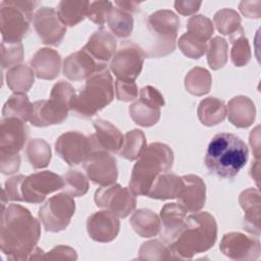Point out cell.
Masks as SVG:
<instances>
[{"label": "cell", "mask_w": 261, "mask_h": 261, "mask_svg": "<svg viewBox=\"0 0 261 261\" xmlns=\"http://www.w3.org/2000/svg\"><path fill=\"white\" fill-rule=\"evenodd\" d=\"M40 237V222L29 209L10 204L2 210L0 247L8 260H30Z\"/></svg>", "instance_id": "obj_1"}, {"label": "cell", "mask_w": 261, "mask_h": 261, "mask_svg": "<svg viewBox=\"0 0 261 261\" xmlns=\"http://www.w3.org/2000/svg\"><path fill=\"white\" fill-rule=\"evenodd\" d=\"M217 239L215 218L208 212H195L187 216L185 225L168 249L171 258L191 259L213 247Z\"/></svg>", "instance_id": "obj_2"}, {"label": "cell", "mask_w": 261, "mask_h": 261, "mask_svg": "<svg viewBox=\"0 0 261 261\" xmlns=\"http://www.w3.org/2000/svg\"><path fill=\"white\" fill-rule=\"evenodd\" d=\"M248 157L245 142L233 134L219 133L210 141L204 161L210 174L231 179L246 165Z\"/></svg>", "instance_id": "obj_3"}, {"label": "cell", "mask_w": 261, "mask_h": 261, "mask_svg": "<svg viewBox=\"0 0 261 261\" xmlns=\"http://www.w3.org/2000/svg\"><path fill=\"white\" fill-rule=\"evenodd\" d=\"M172 164L171 148L160 142L151 143L134 165L128 188L136 196H147L157 176L167 172Z\"/></svg>", "instance_id": "obj_4"}, {"label": "cell", "mask_w": 261, "mask_h": 261, "mask_svg": "<svg viewBox=\"0 0 261 261\" xmlns=\"http://www.w3.org/2000/svg\"><path fill=\"white\" fill-rule=\"evenodd\" d=\"M63 177L52 171L44 170L28 176H12L5 181L3 190L9 201L39 204L49 194L63 189Z\"/></svg>", "instance_id": "obj_5"}, {"label": "cell", "mask_w": 261, "mask_h": 261, "mask_svg": "<svg viewBox=\"0 0 261 261\" xmlns=\"http://www.w3.org/2000/svg\"><path fill=\"white\" fill-rule=\"evenodd\" d=\"M113 98V80L106 68L87 80L84 88L73 98L70 111L77 117L90 118L110 104Z\"/></svg>", "instance_id": "obj_6"}, {"label": "cell", "mask_w": 261, "mask_h": 261, "mask_svg": "<svg viewBox=\"0 0 261 261\" xmlns=\"http://www.w3.org/2000/svg\"><path fill=\"white\" fill-rule=\"evenodd\" d=\"M150 42L142 48L146 57L159 58L172 53L179 29V19L174 12L167 9L150 14L146 21Z\"/></svg>", "instance_id": "obj_7"}, {"label": "cell", "mask_w": 261, "mask_h": 261, "mask_svg": "<svg viewBox=\"0 0 261 261\" xmlns=\"http://www.w3.org/2000/svg\"><path fill=\"white\" fill-rule=\"evenodd\" d=\"M75 95L76 93L69 83L64 81L56 83L48 100H39L33 103L30 122L38 127L62 123L68 116L70 104Z\"/></svg>", "instance_id": "obj_8"}, {"label": "cell", "mask_w": 261, "mask_h": 261, "mask_svg": "<svg viewBox=\"0 0 261 261\" xmlns=\"http://www.w3.org/2000/svg\"><path fill=\"white\" fill-rule=\"evenodd\" d=\"M39 2L3 0L0 3V27L2 42L21 43L27 35L33 12Z\"/></svg>", "instance_id": "obj_9"}, {"label": "cell", "mask_w": 261, "mask_h": 261, "mask_svg": "<svg viewBox=\"0 0 261 261\" xmlns=\"http://www.w3.org/2000/svg\"><path fill=\"white\" fill-rule=\"evenodd\" d=\"M74 211L73 198L64 192L49 198L39 209L38 215L47 231L58 232L68 226Z\"/></svg>", "instance_id": "obj_10"}, {"label": "cell", "mask_w": 261, "mask_h": 261, "mask_svg": "<svg viewBox=\"0 0 261 261\" xmlns=\"http://www.w3.org/2000/svg\"><path fill=\"white\" fill-rule=\"evenodd\" d=\"M94 199L98 207L110 211L118 218L128 216L137 206V198L132 190L118 184L101 187L95 192Z\"/></svg>", "instance_id": "obj_11"}, {"label": "cell", "mask_w": 261, "mask_h": 261, "mask_svg": "<svg viewBox=\"0 0 261 261\" xmlns=\"http://www.w3.org/2000/svg\"><path fill=\"white\" fill-rule=\"evenodd\" d=\"M145 58L141 46L126 42L116 50L110 61V69L117 80L135 81L142 71Z\"/></svg>", "instance_id": "obj_12"}, {"label": "cell", "mask_w": 261, "mask_h": 261, "mask_svg": "<svg viewBox=\"0 0 261 261\" xmlns=\"http://www.w3.org/2000/svg\"><path fill=\"white\" fill-rule=\"evenodd\" d=\"M162 94L152 86H146L139 93V100L129 108V115L135 123L141 126H152L160 118V108L164 106Z\"/></svg>", "instance_id": "obj_13"}, {"label": "cell", "mask_w": 261, "mask_h": 261, "mask_svg": "<svg viewBox=\"0 0 261 261\" xmlns=\"http://www.w3.org/2000/svg\"><path fill=\"white\" fill-rule=\"evenodd\" d=\"M55 151L68 165L73 166L84 163L93 149L90 137L76 130H69L58 137L55 142Z\"/></svg>", "instance_id": "obj_14"}, {"label": "cell", "mask_w": 261, "mask_h": 261, "mask_svg": "<svg viewBox=\"0 0 261 261\" xmlns=\"http://www.w3.org/2000/svg\"><path fill=\"white\" fill-rule=\"evenodd\" d=\"M87 177L101 187L115 182L118 175L116 159L106 151H93L84 162Z\"/></svg>", "instance_id": "obj_15"}, {"label": "cell", "mask_w": 261, "mask_h": 261, "mask_svg": "<svg viewBox=\"0 0 261 261\" xmlns=\"http://www.w3.org/2000/svg\"><path fill=\"white\" fill-rule=\"evenodd\" d=\"M34 29L42 43L57 46L66 34V27L53 7H41L34 15Z\"/></svg>", "instance_id": "obj_16"}, {"label": "cell", "mask_w": 261, "mask_h": 261, "mask_svg": "<svg viewBox=\"0 0 261 261\" xmlns=\"http://www.w3.org/2000/svg\"><path fill=\"white\" fill-rule=\"evenodd\" d=\"M219 249L225 256L233 260L257 259L261 252L258 237H249L242 232L225 233Z\"/></svg>", "instance_id": "obj_17"}, {"label": "cell", "mask_w": 261, "mask_h": 261, "mask_svg": "<svg viewBox=\"0 0 261 261\" xmlns=\"http://www.w3.org/2000/svg\"><path fill=\"white\" fill-rule=\"evenodd\" d=\"M29 138L25 121L17 117H2L0 125V155H14L24 146Z\"/></svg>", "instance_id": "obj_18"}, {"label": "cell", "mask_w": 261, "mask_h": 261, "mask_svg": "<svg viewBox=\"0 0 261 261\" xmlns=\"http://www.w3.org/2000/svg\"><path fill=\"white\" fill-rule=\"evenodd\" d=\"M181 187L176 196L177 204L186 212L200 211L206 201V186L201 177L194 174L181 176Z\"/></svg>", "instance_id": "obj_19"}, {"label": "cell", "mask_w": 261, "mask_h": 261, "mask_svg": "<svg viewBox=\"0 0 261 261\" xmlns=\"http://www.w3.org/2000/svg\"><path fill=\"white\" fill-rule=\"evenodd\" d=\"M106 66L99 64L83 48L70 55L63 61V74L70 81L88 80L93 74L103 71Z\"/></svg>", "instance_id": "obj_20"}, {"label": "cell", "mask_w": 261, "mask_h": 261, "mask_svg": "<svg viewBox=\"0 0 261 261\" xmlns=\"http://www.w3.org/2000/svg\"><path fill=\"white\" fill-rule=\"evenodd\" d=\"M119 227L118 217L105 209L91 214L87 219L88 234L99 243L113 241L119 232Z\"/></svg>", "instance_id": "obj_21"}, {"label": "cell", "mask_w": 261, "mask_h": 261, "mask_svg": "<svg viewBox=\"0 0 261 261\" xmlns=\"http://www.w3.org/2000/svg\"><path fill=\"white\" fill-rule=\"evenodd\" d=\"M95 133L90 137L93 151L118 152L122 146L124 136L111 122L104 119L94 120Z\"/></svg>", "instance_id": "obj_22"}, {"label": "cell", "mask_w": 261, "mask_h": 261, "mask_svg": "<svg viewBox=\"0 0 261 261\" xmlns=\"http://www.w3.org/2000/svg\"><path fill=\"white\" fill-rule=\"evenodd\" d=\"M187 212L177 203H167L160 211V238L169 245L181 231Z\"/></svg>", "instance_id": "obj_23"}, {"label": "cell", "mask_w": 261, "mask_h": 261, "mask_svg": "<svg viewBox=\"0 0 261 261\" xmlns=\"http://www.w3.org/2000/svg\"><path fill=\"white\" fill-rule=\"evenodd\" d=\"M99 64L106 66L116 52V40L114 36L101 28L90 37L88 43L83 47Z\"/></svg>", "instance_id": "obj_24"}, {"label": "cell", "mask_w": 261, "mask_h": 261, "mask_svg": "<svg viewBox=\"0 0 261 261\" xmlns=\"http://www.w3.org/2000/svg\"><path fill=\"white\" fill-rule=\"evenodd\" d=\"M31 66L37 77L54 80L60 71L61 57L54 49L41 48L31 59Z\"/></svg>", "instance_id": "obj_25"}, {"label": "cell", "mask_w": 261, "mask_h": 261, "mask_svg": "<svg viewBox=\"0 0 261 261\" xmlns=\"http://www.w3.org/2000/svg\"><path fill=\"white\" fill-rule=\"evenodd\" d=\"M240 204L245 211L243 227L251 234H260V195L255 189H247L240 195Z\"/></svg>", "instance_id": "obj_26"}, {"label": "cell", "mask_w": 261, "mask_h": 261, "mask_svg": "<svg viewBox=\"0 0 261 261\" xmlns=\"http://www.w3.org/2000/svg\"><path fill=\"white\" fill-rule=\"evenodd\" d=\"M228 120L237 127L250 126L256 114V108L253 101L246 96H237L232 98L226 107Z\"/></svg>", "instance_id": "obj_27"}, {"label": "cell", "mask_w": 261, "mask_h": 261, "mask_svg": "<svg viewBox=\"0 0 261 261\" xmlns=\"http://www.w3.org/2000/svg\"><path fill=\"white\" fill-rule=\"evenodd\" d=\"M181 184V176L169 172L161 173L153 182L147 196L156 200L174 199L180 190Z\"/></svg>", "instance_id": "obj_28"}, {"label": "cell", "mask_w": 261, "mask_h": 261, "mask_svg": "<svg viewBox=\"0 0 261 261\" xmlns=\"http://www.w3.org/2000/svg\"><path fill=\"white\" fill-rule=\"evenodd\" d=\"M130 225L142 238H152L159 233L160 219L150 209H139L130 217Z\"/></svg>", "instance_id": "obj_29"}, {"label": "cell", "mask_w": 261, "mask_h": 261, "mask_svg": "<svg viewBox=\"0 0 261 261\" xmlns=\"http://www.w3.org/2000/svg\"><path fill=\"white\" fill-rule=\"evenodd\" d=\"M197 113L200 121L204 125L212 126L224 120L226 116V106L220 99L208 97L200 102Z\"/></svg>", "instance_id": "obj_30"}, {"label": "cell", "mask_w": 261, "mask_h": 261, "mask_svg": "<svg viewBox=\"0 0 261 261\" xmlns=\"http://www.w3.org/2000/svg\"><path fill=\"white\" fill-rule=\"evenodd\" d=\"M89 1H60L57 6V13L66 27H73L87 17Z\"/></svg>", "instance_id": "obj_31"}, {"label": "cell", "mask_w": 261, "mask_h": 261, "mask_svg": "<svg viewBox=\"0 0 261 261\" xmlns=\"http://www.w3.org/2000/svg\"><path fill=\"white\" fill-rule=\"evenodd\" d=\"M34 70L28 65H15L6 72L7 86L14 93L25 94L34 84Z\"/></svg>", "instance_id": "obj_32"}, {"label": "cell", "mask_w": 261, "mask_h": 261, "mask_svg": "<svg viewBox=\"0 0 261 261\" xmlns=\"http://www.w3.org/2000/svg\"><path fill=\"white\" fill-rule=\"evenodd\" d=\"M32 113L33 103L23 93L12 94L2 109V117H17L23 121H30Z\"/></svg>", "instance_id": "obj_33"}, {"label": "cell", "mask_w": 261, "mask_h": 261, "mask_svg": "<svg viewBox=\"0 0 261 261\" xmlns=\"http://www.w3.org/2000/svg\"><path fill=\"white\" fill-rule=\"evenodd\" d=\"M146 147L147 141L145 134L138 128H135L124 135L123 143L118 153L121 157L133 161L141 156Z\"/></svg>", "instance_id": "obj_34"}, {"label": "cell", "mask_w": 261, "mask_h": 261, "mask_svg": "<svg viewBox=\"0 0 261 261\" xmlns=\"http://www.w3.org/2000/svg\"><path fill=\"white\" fill-rule=\"evenodd\" d=\"M107 24L113 36L124 39L133 33L134 18L130 13L113 7L107 18Z\"/></svg>", "instance_id": "obj_35"}, {"label": "cell", "mask_w": 261, "mask_h": 261, "mask_svg": "<svg viewBox=\"0 0 261 261\" xmlns=\"http://www.w3.org/2000/svg\"><path fill=\"white\" fill-rule=\"evenodd\" d=\"M212 77L209 71L202 67H194L185 77V87L195 96H203L210 91Z\"/></svg>", "instance_id": "obj_36"}, {"label": "cell", "mask_w": 261, "mask_h": 261, "mask_svg": "<svg viewBox=\"0 0 261 261\" xmlns=\"http://www.w3.org/2000/svg\"><path fill=\"white\" fill-rule=\"evenodd\" d=\"M25 155L33 168H45L51 160L50 145L43 139H33L27 146Z\"/></svg>", "instance_id": "obj_37"}, {"label": "cell", "mask_w": 261, "mask_h": 261, "mask_svg": "<svg viewBox=\"0 0 261 261\" xmlns=\"http://www.w3.org/2000/svg\"><path fill=\"white\" fill-rule=\"evenodd\" d=\"M229 41L232 44L230 50V59L236 66H244L251 59V50L248 39L245 37L243 28L233 35L229 36Z\"/></svg>", "instance_id": "obj_38"}, {"label": "cell", "mask_w": 261, "mask_h": 261, "mask_svg": "<svg viewBox=\"0 0 261 261\" xmlns=\"http://www.w3.org/2000/svg\"><path fill=\"white\" fill-rule=\"evenodd\" d=\"M214 28L212 21L204 15L192 16L187 22V35L191 38L206 43L210 40L213 35Z\"/></svg>", "instance_id": "obj_39"}, {"label": "cell", "mask_w": 261, "mask_h": 261, "mask_svg": "<svg viewBox=\"0 0 261 261\" xmlns=\"http://www.w3.org/2000/svg\"><path fill=\"white\" fill-rule=\"evenodd\" d=\"M213 20L216 29L222 35L231 36L242 29L241 17L239 13L230 8H223L217 11Z\"/></svg>", "instance_id": "obj_40"}, {"label": "cell", "mask_w": 261, "mask_h": 261, "mask_svg": "<svg viewBox=\"0 0 261 261\" xmlns=\"http://www.w3.org/2000/svg\"><path fill=\"white\" fill-rule=\"evenodd\" d=\"M207 60L213 70L223 67L227 61V42L221 37H215L210 40L207 46Z\"/></svg>", "instance_id": "obj_41"}, {"label": "cell", "mask_w": 261, "mask_h": 261, "mask_svg": "<svg viewBox=\"0 0 261 261\" xmlns=\"http://www.w3.org/2000/svg\"><path fill=\"white\" fill-rule=\"evenodd\" d=\"M63 190L71 197H82L89 190L87 176L77 169H69L63 176Z\"/></svg>", "instance_id": "obj_42"}, {"label": "cell", "mask_w": 261, "mask_h": 261, "mask_svg": "<svg viewBox=\"0 0 261 261\" xmlns=\"http://www.w3.org/2000/svg\"><path fill=\"white\" fill-rule=\"evenodd\" d=\"M1 64L2 68H11L18 65L23 59V49L21 43L1 44Z\"/></svg>", "instance_id": "obj_43"}, {"label": "cell", "mask_w": 261, "mask_h": 261, "mask_svg": "<svg viewBox=\"0 0 261 261\" xmlns=\"http://www.w3.org/2000/svg\"><path fill=\"white\" fill-rule=\"evenodd\" d=\"M140 259H171L168 246H164L160 241L153 240L146 242L139 250Z\"/></svg>", "instance_id": "obj_44"}, {"label": "cell", "mask_w": 261, "mask_h": 261, "mask_svg": "<svg viewBox=\"0 0 261 261\" xmlns=\"http://www.w3.org/2000/svg\"><path fill=\"white\" fill-rule=\"evenodd\" d=\"M113 5L110 1H89L87 17L98 25H103L112 10Z\"/></svg>", "instance_id": "obj_45"}, {"label": "cell", "mask_w": 261, "mask_h": 261, "mask_svg": "<svg viewBox=\"0 0 261 261\" xmlns=\"http://www.w3.org/2000/svg\"><path fill=\"white\" fill-rule=\"evenodd\" d=\"M178 47L180 51L189 58L198 59L204 55L207 50V44L199 42L187 34H184L178 41Z\"/></svg>", "instance_id": "obj_46"}, {"label": "cell", "mask_w": 261, "mask_h": 261, "mask_svg": "<svg viewBox=\"0 0 261 261\" xmlns=\"http://www.w3.org/2000/svg\"><path fill=\"white\" fill-rule=\"evenodd\" d=\"M116 98L122 102H130L138 98L139 90L135 81H115Z\"/></svg>", "instance_id": "obj_47"}, {"label": "cell", "mask_w": 261, "mask_h": 261, "mask_svg": "<svg viewBox=\"0 0 261 261\" xmlns=\"http://www.w3.org/2000/svg\"><path fill=\"white\" fill-rule=\"evenodd\" d=\"M20 157L14 155H0V170L3 174H12L19 169Z\"/></svg>", "instance_id": "obj_48"}, {"label": "cell", "mask_w": 261, "mask_h": 261, "mask_svg": "<svg viewBox=\"0 0 261 261\" xmlns=\"http://www.w3.org/2000/svg\"><path fill=\"white\" fill-rule=\"evenodd\" d=\"M76 252L66 246H57L50 252L45 253L43 259H76Z\"/></svg>", "instance_id": "obj_49"}, {"label": "cell", "mask_w": 261, "mask_h": 261, "mask_svg": "<svg viewBox=\"0 0 261 261\" xmlns=\"http://www.w3.org/2000/svg\"><path fill=\"white\" fill-rule=\"evenodd\" d=\"M260 1H242L240 3L241 12L249 18H259L261 14Z\"/></svg>", "instance_id": "obj_50"}, {"label": "cell", "mask_w": 261, "mask_h": 261, "mask_svg": "<svg viewBox=\"0 0 261 261\" xmlns=\"http://www.w3.org/2000/svg\"><path fill=\"white\" fill-rule=\"evenodd\" d=\"M201 5H202L201 2H196L192 0H187V1L178 0L174 2L175 10L181 15H192L196 13L199 10Z\"/></svg>", "instance_id": "obj_51"}, {"label": "cell", "mask_w": 261, "mask_h": 261, "mask_svg": "<svg viewBox=\"0 0 261 261\" xmlns=\"http://www.w3.org/2000/svg\"><path fill=\"white\" fill-rule=\"evenodd\" d=\"M260 126L257 125L250 135V145L252 147V151L254 152V156L256 159H259L260 156V135H259Z\"/></svg>", "instance_id": "obj_52"}, {"label": "cell", "mask_w": 261, "mask_h": 261, "mask_svg": "<svg viewBox=\"0 0 261 261\" xmlns=\"http://www.w3.org/2000/svg\"><path fill=\"white\" fill-rule=\"evenodd\" d=\"M114 4L117 8L132 14L133 12H137L139 10L141 3L138 1H115Z\"/></svg>", "instance_id": "obj_53"}, {"label": "cell", "mask_w": 261, "mask_h": 261, "mask_svg": "<svg viewBox=\"0 0 261 261\" xmlns=\"http://www.w3.org/2000/svg\"><path fill=\"white\" fill-rule=\"evenodd\" d=\"M251 176H252L253 179L256 180L257 186H258L259 185V182H258V179H259V159H256L254 161V164H252Z\"/></svg>", "instance_id": "obj_54"}]
</instances>
